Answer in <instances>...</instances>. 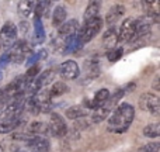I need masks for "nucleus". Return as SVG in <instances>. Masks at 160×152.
Segmentation results:
<instances>
[{
  "label": "nucleus",
  "instance_id": "obj_1",
  "mask_svg": "<svg viewBox=\"0 0 160 152\" xmlns=\"http://www.w3.org/2000/svg\"><path fill=\"white\" fill-rule=\"evenodd\" d=\"M135 117V108L129 103H122L115 108L111 117L108 118V131L121 134L129 128Z\"/></svg>",
  "mask_w": 160,
  "mask_h": 152
},
{
  "label": "nucleus",
  "instance_id": "obj_2",
  "mask_svg": "<svg viewBox=\"0 0 160 152\" xmlns=\"http://www.w3.org/2000/svg\"><path fill=\"white\" fill-rule=\"evenodd\" d=\"M101 25H102V18L100 16L90 20V21L84 23L82 27H79V31H78V34H76L78 44L80 47H83V45L87 44L88 41H91V39L98 34V31L101 30Z\"/></svg>",
  "mask_w": 160,
  "mask_h": 152
},
{
  "label": "nucleus",
  "instance_id": "obj_3",
  "mask_svg": "<svg viewBox=\"0 0 160 152\" xmlns=\"http://www.w3.org/2000/svg\"><path fill=\"white\" fill-rule=\"evenodd\" d=\"M17 25L11 21H7L0 30V48L10 50L17 41Z\"/></svg>",
  "mask_w": 160,
  "mask_h": 152
},
{
  "label": "nucleus",
  "instance_id": "obj_4",
  "mask_svg": "<svg viewBox=\"0 0 160 152\" xmlns=\"http://www.w3.org/2000/svg\"><path fill=\"white\" fill-rule=\"evenodd\" d=\"M139 107L143 111H150L153 116H159L160 114V102L158 94L152 93V92H146L139 97Z\"/></svg>",
  "mask_w": 160,
  "mask_h": 152
},
{
  "label": "nucleus",
  "instance_id": "obj_5",
  "mask_svg": "<svg viewBox=\"0 0 160 152\" xmlns=\"http://www.w3.org/2000/svg\"><path fill=\"white\" fill-rule=\"evenodd\" d=\"M31 47L32 45L28 41H24V39H20V41H16V44L11 48V52H8L10 55V62H14V64H21L25 59V55L31 51Z\"/></svg>",
  "mask_w": 160,
  "mask_h": 152
},
{
  "label": "nucleus",
  "instance_id": "obj_6",
  "mask_svg": "<svg viewBox=\"0 0 160 152\" xmlns=\"http://www.w3.org/2000/svg\"><path fill=\"white\" fill-rule=\"evenodd\" d=\"M68 128L65 120L62 118L61 114L58 113H52L51 114V123H49V133L53 137H65L68 135Z\"/></svg>",
  "mask_w": 160,
  "mask_h": 152
},
{
  "label": "nucleus",
  "instance_id": "obj_7",
  "mask_svg": "<svg viewBox=\"0 0 160 152\" xmlns=\"http://www.w3.org/2000/svg\"><path fill=\"white\" fill-rule=\"evenodd\" d=\"M135 37V18L133 17H128L124 20L121 24L118 33V42H129Z\"/></svg>",
  "mask_w": 160,
  "mask_h": 152
},
{
  "label": "nucleus",
  "instance_id": "obj_8",
  "mask_svg": "<svg viewBox=\"0 0 160 152\" xmlns=\"http://www.w3.org/2000/svg\"><path fill=\"white\" fill-rule=\"evenodd\" d=\"M59 73L63 79H68V80H73L76 77H79L80 75V69H79V65L76 64V61H65L63 64L61 65L59 68Z\"/></svg>",
  "mask_w": 160,
  "mask_h": 152
},
{
  "label": "nucleus",
  "instance_id": "obj_9",
  "mask_svg": "<svg viewBox=\"0 0 160 152\" xmlns=\"http://www.w3.org/2000/svg\"><path fill=\"white\" fill-rule=\"evenodd\" d=\"M78 31H79V21L76 18H72L69 21L63 23L59 27V38H61V41H65L69 37L76 35Z\"/></svg>",
  "mask_w": 160,
  "mask_h": 152
},
{
  "label": "nucleus",
  "instance_id": "obj_10",
  "mask_svg": "<svg viewBox=\"0 0 160 152\" xmlns=\"http://www.w3.org/2000/svg\"><path fill=\"white\" fill-rule=\"evenodd\" d=\"M28 134L35 137H42V135H51L49 133V124L44 121H32L28 125Z\"/></svg>",
  "mask_w": 160,
  "mask_h": 152
},
{
  "label": "nucleus",
  "instance_id": "obj_11",
  "mask_svg": "<svg viewBox=\"0 0 160 152\" xmlns=\"http://www.w3.org/2000/svg\"><path fill=\"white\" fill-rule=\"evenodd\" d=\"M125 14V7L122 4H115L112 6V7L108 10L107 16H105V23L107 24H114V23H117L121 17H124Z\"/></svg>",
  "mask_w": 160,
  "mask_h": 152
},
{
  "label": "nucleus",
  "instance_id": "obj_12",
  "mask_svg": "<svg viewBox=\"0 0 160 152\" xmlns=\"http://www.w3.org/2000/svg\"><path fill=\"white\" fill-rule=\"evenodd\" d=\"M102 44L108 50H114V47L118 44V33L115 31V28L111 27L105 31L102 35Z\"/></svg>",
  "mask_w": 160,
  "mask_h": 152
},
{
  "label": "nucleus",
  "instance_id": "obj_13",
  "mask_svg": "<svg viewBox=\"0 0 160 152\" xmlns=\"http://www.w3.org/2000/svg\"><path fill=\"white\" fill-rule=\"evenodd\" d=\"M143 4L146 6V13L148 17L153 21H159V16H160V7H159V2H143Z\"/></svg>",
  "mask_w": 160,
  "mask_h": 152
},
{
  "label": "nucleus",
  "instance_id": "obj_14",
  "mask_svg": "<svg viewBox=\"0 0 160 152\" xmlns=\"http://www.w3.org/2000/svg\"><path fill=\"white\" fill-rule=\"evenodd\" d=\"M86 116H87V110L83 106H73V107H69L66 110V117L69 120L84 118Z\"/></svg>",
  "mask_w": 160,
  "mask_h": 152
},
{
  "label": "nucleus",
  "instance_id": "obj_15",
  "mask_svg": "<svg viewBox=\"0 0 160 152\" xmlns=\"http://www.w3.org/2000/svg\"><path fill=\"white\" fill-rule=\"evenodd\" d=\"M34 27H35V31H34V42L35 44H41V42L45 41V31H44V25H42L41 18H35L34 17Z\"/></svg>",
  "mask_w": 160,
  "mask_h": 152
},
{
  "label": "nucleus",
  "instance_id": "obj_16",
  "mask_svg": "<svg viewBox=\"0 0 160 152\" xmlns=\"http://www.w3.org/2000/svg\"><path fill=\"white\" fill-rule=\"evenodd\" d=\"M22 123V118L17 120H2L0 121V134H8L10 131L16 130L20 124Z\"/></svg>",
  "mask_w": 160,
  "mask_h": 152
},
{
  "label": "nucleus",
  "instance_id": "obj_17",
  "mask_svg": "<svg viewBox=\"0 0 160 152\" xmlns=\"http://www.w3.org/2000/svg\"><path fill=\"white\" fill-rule=\"evenodd\" d=\"M100 6H101V3H100V2H91V3H88L87 8H86V11H84V23L90 21V20L96 18V17H98Z\"/></svg>",
  "mask_w": 160,
  "mask_h": 152
},
{
  "label": "nucleus",
  "instance_id": "obj_18",
  "mask_svg": "<svg viewBox=\"0 0 160 152\" xmlns=\"http://www.w3.org/2000/svg\"><path fill=\"white\" fill-rule=\"evenodd\" d=\"M65 18H66V8H65V6L55 7V10L52 13V24L55 27H59L61 24H63Z\"/></svg>",
  "mask_w": 160,
  "mask_h": 152
},
{
  "label": "nucleus",
  "instance_id": "obj_19",
  "mask_svg": "<svg viewBox=\"0 0 160 152\" xmlns=\"http://www.w3.org/2000/svg\"><path fill=\"white\" fill-rule=\"evenodd\" d=\"M34 6H35V2H20L17 6V11H18L20 17L28 18L34 10Z\"/></svg>",
  "mask_w": 160,
  "mask_h": 152
},
{
  "label": "nucleus",
  "instance_id": "obj_20",
  "mask_svg": "<svg viewBox=\"0 0 160 152\" xmlns=\"http://www.w3.org/2000/svg\"><path fill=\"white\" fill-rule=\"evenodd\" d=\"M110 113H111V110L104 104L102 107H100V108H97V110L93 111V114H91V121H93V123H100V121H102V120L107 118Z\"/></svg>",
  "mask_w": 160,
  "mask_h": 152
},
{
  "label": "nucleus",
  "instance_id": "obj_21",
  "mask_svg": "<svg viewBox=\"0 0 160 152\" xmlns=\"http://www.w3.org/2000/svg\"><path fill=\"white\" fill-rule=\"evenodd\" d=\"M143 135L148 138H158L160 135V124L159 123H152L143 128Z\"/></svg>",
  "mask_w": 160,
  "mask_h": 152
},
{
  "label": "nucleus",
  "instance_id": "obj_22",
  "mask_svg": "<svg viewBox=\"0 0 160 152\" xmlns=\"http://www.w3.org/2000/svg\"><path fill=\"white\" fill-rule=\"evenodd\" d=\"M49 6L51 2H37L34 8H35V18H41L45 14H49Z\"/></svg>",
  "mask_w": 160,
  "mask_h": 152
},
{
  "label": "nucleus",
  "instance_id": "obj_23",
  "mask_svg": "<svg viewBox=\"0 0 160 152\" xmlns=\"http://www.w3.org/2000/svg\"><path fill=\"white\" fill-rule=\"evenodd\" d=\"M66 92H68V86L62 82H58L51 87V90L48 93H49V97H59L63 93H66Z\"/></svg>",
  "mask_w": 160,
  "mask_h": 152
},
{
  "label": "nucleus",
  "instance_id": "obj_24",
  "mask_svg": "<svg viewBox=\"0 0 160 152\" xmlns=\"http://www.w3.org/2000/svg\"><path fill=\"white\" fill-rule=\"evenodd\" d=\"M122 54H124V50L122 48H115V50H110L107 52V58L110 62H115L118 61L119 58L122 56Z\"/></svg>",
  "mask_w": 160,
  "mask_h": 152
},
{
  "label": "nucleus",
  "instance_id": "obj_25",
  "mask_svg": "<svg viewBox=\"0 0 160 152\" xmlns=\"http://www.w3.org/2000/svg\"><path fill=\"white\" fill-rule=\"evenodd\" d=\"M32 137L34 135H31V134H28V133H16L11 135V138L16 139V141H22L27 144V142H30L31 139H32Z\"/></svg>",
  "mask_w": 160,
  "mask_h": 152
},
{
  "label": "nucleus",
  "instance_id": "obj_26",
  "mask_svg": "<svg viewBox=\"0 0 160 152\" xmlns=\"http://www.w3.org/2000/svg\"><path fill=\"white\" fill-rule=\"evenodd\" d=\"M159 144L158 142H149L148 145H145V147L139 148L136 152H159Z\"/></svg>",
  "mask_w": 160,
  "mask_h": 152
},
{
  "label": "nucleus",
  "instance_id": "obj_27",
  "mask_svg": "<svg viewBox=\"0 0 160 152\" xmlns=\"http://www.w3.org/2000/svg\"><path fill=\"white\" fill-rule=\"evenodd\" d=\"M88 127V123H87V120H84V118H82V120H75V125H73V130H76L78 133H80V131H83V130H86V128Z\"/></svg>",
  "mask_w": 160,
  "mask_h": 152
},
{
  "label": "nucleus",
  "instance_id": "obj_28",
  "mask_svg": "<svg viewBox=\"0 0 160 152\" xmlns=\"http://www.w3.org/2000/svg\"><path fill=\"white\" fill-rule=\"evenodd\" d=\"M37 75H39V66L38 65H32V66H30L28 71H27V73H25V76H27L30 80H32L34 77H37Z\"/></svg>",
  "mask_w": 160,
  "mask_h": 152
},
{
  "label": "nucleus",
  "instance_id": "obj_29",
  "mask_svg": "<svg viewBox=\"0 0 160 152\" xmlns=\"http://www.w3.org/2000/svg\"><path fill=\"white\" fill-rule=\"evenodd\" d=\"M18 28H20V33H21L22 35H27V34L30 33V23L22 20V21L18 24Z\"/></svg>",
  "mask_w": 160,
  "mask_h": 152
},
{
  "label": "nucleus",
  "instance_id": "obj_30",
  "mask_svg": "<svg viewBox=\"0 0 160 152\" xmlns=\"http://www.w3.org/2000/svg\"><path fill=\"white\" fill-rule=\"evenodd\" d=\"M35 55V59H37V62L38 61H42V59H45L48 56V51L47 50H39L37 54H34Z\"/></svg>",
  "mask_w": 160,
  "mask_h": 152
},
{
  "label": "nucleus",
  "instance_id": "obj_31",
  "mask_svg": "<svg viewBox=\"0 0 160 152\" xmlns=\"http://www.w3.org/2000/svg\"><path fill=\"white\" fill-rule=\"evenodd\" d=\"M7 64H10V55H8V52H4L0 56V66H4Z\"/></svg>",
  "mask_w": 160,
  "mask_h": 152
},
{
  "label": "nucleus",
  "instance_id": "obj_32",
  "mask_svg": "<svg viewBox=\"0 0 160 152\" xmlns=\"http://www.w3.org/2000/svg\"><path fill=\"white\" fill-rule=\"evenodd\" d=\"M122 90H124V93H129V92L135 90V83H133V82L128 83V85H127V87H125V89H122Z\"/></svg>",
  "mask_w": 160,
  "mask_h": 152
},
{
  "label": "nucleus",
  "instance_id": "obj_33",
  "mask_svg": "<svg viewBox=\"0 0 160 152\" xmlns=\"http://www.w3.org/2000/svg\"><path fill=\"white\" fill-rule=\"evenodd\" d=\"M153 89H155V90H159V89H160V86H159V76L156 77L155 82H153Z\"/></svg>",
  "mask_w": 160,
  "mask_h": 152
},
{
  "label": "nucleus",
  "instance_id": "obj_34",
  "mask_svg": "<svg viewBox=\"0 0 160 152\" xmlns=\"http://www.w3.org/2000/svg\"><path fill=\"white\" fill-rule=\"evenodd\" d=\"M2 77H3V75H2V72H0V79H2Z\"/></svg>",
  "mask_w": 160,
  "mask_h": 152
}]
</instances>
